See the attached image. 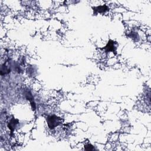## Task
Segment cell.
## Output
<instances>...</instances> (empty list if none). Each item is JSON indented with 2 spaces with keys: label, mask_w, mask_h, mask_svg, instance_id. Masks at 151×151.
I'll return each mask as SVG.
<instances>
[{
  "label": "cell",
  "mask_w": 151,
  "mask_h": 151,
  "mask_svg": "<svg viewBox=\"0 0 151 151\" xmlns=\"http://www.w3.org/2000/svg\"><path fill=\"white\" fill-rule=\"evenodd\" d=\"M84 149L86 150H94V148L93 146H92L91 144H87L86 145H85L84 146Z\"/></svg>",
  "instance_id": "obj_6"
},
{
  "label": "cell",
  "mask_w": 151,
  "mask_h": 151,
  "mask_svg": "<svg viewBox=\"0 0 151 151\" xmlns=\"http://www.w3.org/2000/svg\"><path fill=\"white\" fill-rule=\"evenodd\" d=\"M117 49V46H116V43L114 42L112 40H110L108 42L107 44L105 47V50L107 52H115Z\"/></svg>",
  "instance_id": "obj_2"
},
{
  "label": "cell",
  "mask_w": 151,
  "mask_h": 151,
  "mask_svg": "<svg viewBox=\"0 0 151 151\" xmlns=\"http://www.w3.org/2000/svg\"><path fill=\"white\" fill-rule=\"evenodd\" d=\"M18 125H19V121L17 120V119L13 118L11 119L9 124H8V127H9V128L11 131V132H13L17 128Z\"/></svg>",
  "instance_id": "obj_3"
},
{
  "label": "cell",
  "mask_w": 151,
  "mask_h": 151,
  "mask_svg": "<svg viewBox=\"0 0 151 151\" xmlns=\"http://www.w3.org/2000/svg\"><path fill=\"white\" fill-rule=\"evenodd\" d=\"M61 120L60 117L55 115H51L47 117V123L49 128L51 129L55 128L60 125Z\"/></svg>",
  "instance_id": "obj_1"
},
{
  "label": "cell",
  "mask_w": 151,
  "mask_h": 151,
  "mask_svg": "<svg viewBox=\"0 0 151 151\" xmlns=\"http://www.w3.org/2000/svg\"><path fill=\"white\" fill-rule=\"evenodd\" d=\"M11 67L10 65L8 64V63H4L1 67V75L3 76L4 75H7L10 73Z\"/></svg>",
  "instance_id": "obj_4"
},
{
  "label": "cell",
  "mask_w": 151,
  "mask_h": 151,
  "mask_svg": "<svg viewBox=\"0 0 151 151\" xmlns=\"http://www.w3.org/2000/svg\"><path fill=\"white\" fill-rule=\"evenodd\" d=\"M109 10L108 7L106 5H100L97 7H94V13L98 14V13H104Z\"/></svg>",
  "instance_id": "obj_5"
}]
</instances>
